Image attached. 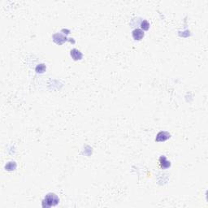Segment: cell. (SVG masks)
Masks as SVG:
<instances>
[{"instance_id":"obj_3","label":"cell","mask_w":208,"mask_h":208,"mask_svg":"<svg viewBox=\"0 0 208 208\" xmlns=\"http://www.w3.org/2000/svg\"><path fill=\"white\" fill-rule=\"evenodd\" d=\"M159 164L161 166V168L163 169H166L168 168L169 167L171 166V163H170V161L167 160L165 156L162 155L161 157L159 158Z\"/></svg>"},{"instance_id":"obj_6","label":"cell","mask_w":208,"mask_h":208,"mask_svg":"<svg viewBox=\"0 0 208 208\" xmlns=\"http://www.w3.org/2000/svg\"><path fill=\"white\" fill-rule=\"evenodd\" d=\"M141 29H143V30H148V29H149V27H150V24L148 23L147 21H143L142 23H141Z\"/></svg>"},{"instance_id":"obj_4","label":"cell","mask_w":208,"mask_h":208,"mask_svg":"<svg viewBox=\"0 0 208 208\" xmlns=\"http://www.w3.org/2000/svg\"><path fill=\"white\" fill-rule=\"evenodd\" d=\"M168 138H170V134L168 133H167V132H160L157 135L156 141H164L168 140Z\"/></svg>"},{"instance_id":"obj_1","label":"cell","mask_w":208,"mask_h":208,"mask_svg":"<svg viewBox=\"0 0 208 208\" xmlns=\"http://www.w3.org/2000/svg\"><path fill=\"white\" fill-rule=\"evenodd\" d=\"M59 199L57 197V195L52 193H50L47 195H46L45 198L42 201V206L45 207H54L59 203Z\"/></svg>"},{"instance_id":"obj_2","label":"cell","mask_w":208,"mask_h":208,"mask_svg":"<svg viewBox=\"0 0 208 208\" xmlns=\"http://www.w3.org/2000/svg\"><path fill=\"white\" fill-rule=\"evenodd\" d=\"M132 35H133V39L136 40V41H140L143 38L145 33H144L143 30H141L140 29H137L133 30Z\"/></svg>"},{"instance_id":"obj_5","label":"cell","mask_w":208,"mask_h":208,"mask_svg":"<svg viewBox=\"0 0 208 208\" xmlns=\"http://www.w3.org/2000/svg\"><path fill=\"white\" fill-rule=\"evenodd\" d=\"M71 56L73 58L74 60H80L82 59V54L80 50L76 49H72L71 50Z\"/></svg>"}]
</instances>
